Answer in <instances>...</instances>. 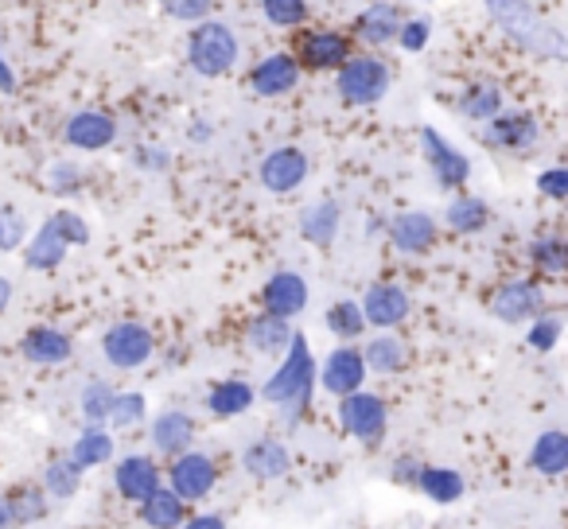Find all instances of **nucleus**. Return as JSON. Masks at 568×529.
I'll use <instances>...</instances> for the list:
<instances>
[{"label": "nucleus", "mask_w": 568, "mask_h": 529, "mask_svg": "<svg viewBox=\"0 0 568 529\" xmlns=\"http://www.w3.org/2000/svg\"><path fill=\"white\" fill-rule=\"evenodd\" d=\"M428 40H433V24H428L425 17H417V20H402L394 43L405 51V55H420V51L428 48Z\"/></svg>", "instance_id": "42"}, {"label": "nucleus", "mask_w": 568, "mask_h": 529, "mask_svg": "<svg viewBox=\"0 0 568 529\" xmlns=\"http://www.w3.org/2000/svg\"><path fill=\"white\" fill-rule=\"evenodd\" d=\"M43 487H48V495H55V498L79 495V487H82V467L74 464L71 456L51 459L48 471H43Z\"/></svg>", "instance_id": "37"}, {"label": "nucleus", "mask_w": 568, "mask_h": 529, "mask_svg": "<svg viewBox=\"0 0 568 529\" xmlns=\"http://www.w3.org/2000/svg\"><path fill=\"white\" fill-rule=\"evenodd\" d=\"M67 456H71L82 471H87V467H102V464H110V459H113V436L105 433L102 425H90L87 433L71 444V451H67Z\"/></svg>", "instance_id": "31"}, {"label": "nucleus", "mask_w": 568, "mask_h": 529, "mask_svg": "<svg viewBox=\"0 0 568 529\" xmlns=\"http://www.w3.org/2000/svg\"><path fill=\"white\" fill-rule=\"evenodd\" d=\"M316 378L332 397H347V394H355V389H363V382H366L363 350L358 347H335L332 355L324 358V366L316 370Z\"/></svg>", "instance_id": "13"}, {"label": "nucleus", "mask_w": 568, "mask_h": 529, "mask_svg": "<svg viewBox=\"0 0 568 529\" xmlns=\"http://www.w3.org/2000/svg\"><path fill=\"white\" fill-rule=\"evenodd\" d=\"M420 156H425V164L433 167L436 183H440L444 191H459L467 180H471V160H467L452 141H444L433 125L420 129Z\"/></svg>", "instance_id": "7"}, {"label": "nucleus", "mask_w": 568, "mask_h": 529, "mask_svg": "<svg viewBox=\"0 0 568 529\" xmlns=\"http://www.w3.org/2000/svg\"><path fill=\"white\" fill-rule=\"evenodd\" d=\"M28 242V222L17 206H0V250H20Z\"/></svg>", "instance_id": "43"}, {"label": "nucleus", "mask_w": 568, "mask_h": 529, "mask_svg": "<svg viewBox=\"0 0 568 529\" xmlns=\"http://www.w3.org/2000/svg\"><path fill=\"white\" fill-rule=\"evenodd\" d=\"M149 417V401H144V394H118L113 397V409H110V417H105V425H113V428H136L141 420Z\"/></svg>", "instance_id": "40"}, {"label": "nucleus", "mask_w": 568, "mask_h": 529, "mask_svg": "<svg viewBox=\"0 0 568 529\" xmlns=\"http://www.w3.org/2000/svg\"><path fill=\"white\" fill-rule=\"evenodd\" d=\"M363 363H366V374H397L409 363V347H405L397 335L382 332L363 347Z\"/></svg>", "instance_id": "27"}, {"label": "nucleus", "mask_w": 568, "mask_h": 529, "mask_svg": "<svg viewBox=\"0 0 568 529\" xmlns=\"http://www.w3.org/2000/svg\"><path fill=\"white\" fill-rule=\"evenodd\" d=\"M355 55V43H351L347 32H335V28H312L304 32L301 51H296V63L301 71H339L347 59Z\"/></svg>", "instance_id": "8"}, {"label": "nucleus", "mask_w": 568, "mask_h": 529, "mask_svg": "<svg viewBox=\"0 0 568 529\" xmlns=\"http://www.w3.org/2000/svg\"><path fill=\"white\" fill-rule=\"evenodd\" d=\"M444 222H448V230H456V234H479V230L490 222V211L483 199L456 195L448 203V211H444Z\"/></svg>", "instance_id": "33"}, {"label": "nucleus", "mask_w": 568, "mask_h": 529, "mask_svg": "<svg viewBox=\"0 0 568 529\" xmlns=\"http://www.w3.org/2000/svg\"><path fill=\"white\" fill-rule=\"evenodd\" d=\"M529 467H534L537 475H549V479L565 475V467H568V436L560 433V428H549V433L537 436L534 451H529Z\"/></svg>", "instance_id": "29"}, {"label": "nucleus", "mask_w": 568, "mask_h": 529, "mask_svg": "<svg viewBox=\"0 0 568 529\" xmlns=\"http://www.w3.org/2000/svg\"><path fill=\"white\" fill-rule=\"evenodd\" d=\"M425 4H428V0H425Z\"/></svg>", "instance_id": "55"}, {"label": "nucleus", "mask_w": 568, "mask_h": 529, "mask_svg": "<svg viewBox=\"0 0 568 529\" xmlns=\"http://www.w3.org/2000/svg\"><path fill=\"white\" fill-rule=\"evenodd\" d=\"M183 498H175L172 490L156 487L149 498L141 502V518L149 529H180L183 526Z\"/></svg>", "instance_id": "30"}, {"label": "nucleus", "mask_w": 568, "mask_h": 529, "mask_svg": "<svg viewBox=\"0 0 568 529\" xmlns=\"http://www.w3.org/2000/svg\"><path fill=\"white\" fill-rule=\"evenodd\" d=\"M253 397H257V394H253L250 382L226 378V382H219V386H211V394H206V409H211L219 420L242 417V413L253 409Z\"/></svg>", "instance_id": "28"}, {"label": "nucleus", "mask_w": 568, "mask_h": 529, "mask_svg": "<svg viewBox=\"0 0 568 529\" xmlns=\"http://www.w3.org/2000/svg\"><path fill=\"white\" fill-rule=\"evenodd\" d=\"M102 355L110 366L118 370H141L152 355H156V339L144 324L136 319H125V324H113L110 332L102 335Z\"/></svg>", "instance_id": "5"}, {"label": "nucleus", "mask_w": 568, "mask_h": 529, "mask_svg": "<svg viewBox=\"0 0 568 529\" xmlns=\"http://www.w3.org/2000/svg\"><path fill=\"white\" fill-rule=\"evenodd\" d=\"M417 487L425 490L433 502H459V495H464V479H459V471H452V467H420Z\"/></svg>", "instance_id": "34"}, {"label": "nucleus", "mask_w": 568, "mask_h": 529, "mask_svg": "<svg viewBox=\"0 0 568 529\" xmlns=\"http://www.w3.org/2000/svg\"><path fill=\"white\" fill-rule=\"evenodd\" d=\"M187 136H191V141H195V144H206V141H211V125H206V121H195Z\"/></svg>", "instance_id": "53"}, {"label": "nucleus", "mask_w": 568, "mask_h": 529, "mask_svg": "<svg viewBox=\"0 0 568 529\" xmlns=\"http://www.w3.org/2000/svg\"><path fill=\"white\" fill-rule=\"evenodd\" d=\"M9 301H12V281L0 277V316H4V308H9Z\"/></svg>", "instance_id": "54"}, {"label": "nucleus", "mask_w": 568, "mask_h": 529, "mask_svg": "<svg viewBox=\"0 0 568 529\" xmlns=\"http://www.w3.org/2000/svg\"><path fill=\"white\" fill-rule=\"evenodd\" d=\"M301 63H296V55H288V51H273V55H265L257 67L250 71V90L257 98H284L288 90L301 87Z\"/></svg>", "instance_id": "14"}, {"label": "nucleus", "mask_w": 568, "mask_h": 529, "mask_svg": "<svg viewBox=\"0 0 568 529\" xmlns=\"http://www.w3.org/2000/svg\"><path fill=\"white\" fill-rule=\"evenodd\" d=\"M242 55V43H237L234 28L222 24V20H199L191 24L187 35V67L203 79H226L237 67Z\"/></svg>", "instance_id": "3"}, {"label": "nucleus", "mask_w": 568, "mask_h": 529, "mask_svg": "<svg viewBox=\"0 0 568 529\" xmlns=\"http://www.w3.org/2000/svg\"><path fill=\"white\" fill-rule=\"evenodd\" d=\"M261 304H265L268 316H281V319H293L308 308V281L293 269H281L265 281L261 288Z\"/></svg>", "instance_id": "16"}, {"label": "nucleus", "mask_w": 568, "mask_h": 529, "mask_svg": "<svg viewBox=\"0 0 568 529\" xmlns=\"http://www.w3.org/2000/svg\"><path fill=\"white\" fill-rule=\"evenodd\" d=\"M51 191H55V195H71L74 187H79V180H82V172L79 167L71 164V160H63V164H55L51 167Z\"/></svg>", "instance_id": "47"}, {"label": "nucleus", "mask_w": 568, "mask_h": 529, "mask_svg": "<svg viewBox=\"0 0 568 529\" xmlns=\"http://www.w3.org/2000/svg\"><path fill=\"white\" fill-rule=\"evenodd\" d=\"M257 175L268 195H288V191H296L308 180V156L301 149H293V144H281V149H273L261 160Z\"/></svg>", "instance_id": "11"}, {"label": "nucleus", "mask_w": 568, "mask_h": 529, "mask_svg": "<svg viewBox=\"0 0 568 529\" xmlns=\"http://www.w3.org/2000/svg\"><path fill=\"white\" fill-rule=\"evenodd\" d=\"M459 113H464L467 121H483V125H487L495 113H503V90H498L495 82H475V87H467L464 94H459Z\"/></svg>", "instance_id": "32"}, {"label": "nucleus", "mask_w": 568, "mask_h": 529, "mask_svg": "<svg viewBox=\"0 0 568 529\" xmlns=\"http://www.w3.org/2000/svg\"><path fill=\"white\" fill-rule=\"evenodd\" d=\"M242 467L253 475V479H281V475H288V467H293V456H288V448H284L281 440H257L245 448L242 456Z\"/></svg>", "instance_id": "25"}, {"label": "nucleus", "mask_w": 568, "mask_h": 529, "mask_svg": "<svg viewBox=\"0 0 568 529\" xmlns=\"http://www.w3.org/2000/svg\"><path fill=\"white\" fill-rule=\"evenodd\" d=\"M261 17L281 32H296L308 24V0H261Z\"/></svg>", "instance_id": "35"}, {"label": "nucleus", "mask_w": 568, "mask_h": 529, "mask_svg": "<svg viewBox=\"0 0 568 529\" xmlns=\"http://www.w3.org/2000/svg\"><path fill=\"white\" fill-rule=\"evenodd\" d=\"M560 332H565V319L552 316V312H541V316L529 319V335H526V343L537 350V355H549V350L560 343Z\"/></svg>", "instance_id": "41"}, {"label": "nucleus", "mask_w": 568, "mask_h": 529, "mask_svg": "<svg viewBox=\"0 0 568 529\" xmlns=\"http://www.w3.org/2000/svg\"><path fill=\"white\" fill-rule=\"evenodd\" d=\"M180 529H226V521L219 518V513H199V518H183Z\"/></svg>", "instance_id": "51"}, {"label": "nucleus", "mask_w": 568, "mask_h": 529, "mask_svg": "<svg viewBox=\"0 0 568 529\" xmlns=\"http://www.w3.org/2000/svg\"><path fill=\"white\" fill-rule=\"evenodd\" d=\"M363 319H366V327H378V332H389V327H397V324H405L409 319V308H413V301H409V293H405L402 285H371V293L363 296Z\"/></svg>", "instance_id": "15"}, {"label": "nucleus", "mask_w": 568, "mask_h": 529, "mask_svg": "<svg viewBox=\"0 0 568 529\" xmlns=\"http://www.w3.org/2000/svg\"><path fill=\"white\" fill-rule=\"evenodd\" d=\"M20 350H24V358L36 366H59L74 355V343H71V335L59 332V327H32V332L24 335V343H20Z\"/></svg>", "instance_id": "21"}, {"label": "nucleus", "mask_w": 568, "mask_h": 529, "mask_svg": "<svg viewBox=\"0 0 568 529\" xmlns=\"http://www.w3.org/2000/svg\"><path fill=\"white\" fill-rule=\"evenodd\" d=\"M487 17H490V24L510 43H518L526 55L552 59V63H560V59L568 55L565 32H560L557 24H549L529 0H487Z\"/></svg>", "instance_id": "1"}, {"label": "nucleus", "mask_w": 568, "mask_h": 529, "mask_svg": "<svg viewBox=\"0 0 568 529\" xmlns=\"http://www.w3.org/2000/svg\"><path fill=\"white\" fill-rule=\"evenodd\" d=\"M12 90H17V74H12L9 55H4V48H0V94H12Z\"/></svg>", "instance_id": "52"}, {"label": "nucleus", "mask_w": 568, "mask_h": 529, "mask_svg": "<svg viewBox=\"0 0 568 529\" xmlns=\"http://www.w3.org/2000/svg\"><path fill=\"white\" fill-rule=\"evenodd\" d=\"M113 482H118V495L125 502H144L152 490L160 487V467L152 456H125L118 459V471H113Z\"/></svg>", "instance_id": "19"}, {"label": "nucleus", "mask_w": 568, "mask_h": 529, "mask_svg": "<svg viewBox=\"0 0 568 529\" xmlns=\"http://www.w3.org/2000/svg\"><path fill=\"white\" fill-rule=\"evenodd\" d=\"M436 234H440V226H436V218L425 211H405L389 222V242H394V250L405 253V257L428 253L436 245Z\"/></svg>", "instance_id": "18"}, {"label": "nucleus", "mask_w": 568, "mask_h": 529, "mask_svg": "<svg viewBox=\"0 0 568 529\" xmlns=\"http://www.w3.org/2000/svg\"><path fill=\"white\" fill-rule=\"evenodd\" d=\"M537 191H541L545 199H565L568 195V167H545V172L537 175Z\"/></svg>", "instance_id": "46"}, {"label": "nucleus", "mask_w": 568, "mask_h": 529, "mask_svg": "<svg viewBox=\"0 0 568 529\" xmlns=\"http://www.w3.org/2000/svg\"><path fill=\"white\" fill-rule=\"evenodd\" d=\"M397 28H402V17H397L394 4H389V0H374V4H366V9L358 12L355 35H351V40H363L366 48H386V43L397 40Z\"/></svg>", "instance_id": "20"}, {"label": "nucleus", "mask_w": 568, "mask_h": 529, "mask_svg": "<svg viewBox=\"0 0 568 529\" xmlns=\"http://www.w3.org/2000/svg\"><path fill=\"white\" fill-rule=\"evenodd\" d=\"M417 475H420L417 459H409V456L394 459V482H402V487H413V482H417Z\"/></svg>", "instance_id": "49"}, {"label": "nucleus", "mask_w": 568, "mask_h": 529, "mask_svg": "<svg viewBox=\"0 0 568 529\" xmlns=\"http://www.w3.org/2000/svg\"><path fill=\"white\" fill-rule=\"evenodd\" d=\"M335 90L343 105H378L389 94V63L378 55H351L335 71Z\"/></svg>", "instance_id": "4"}, {"label": "nucleus", "mask_w": 568, "mask_h": 529, "mask_svg": "<svg viewBox=\"0 0 568 529\" xmlns=\"http://www.w3.org/2000/svg\"><path fill=\"white\" fill-rule=\"evenodd\" d=\"M168 479H172V495L175 498H183V502H199V498L211 495L214 482H219V467H214L211 456L187 448V451H180V456H175Z\"/></svg>", "instance_id": "10"}, {"label": "nucleus", "mask_w": 568, "mask_h": 529, "mask_svg": "<svg viewBox=\"0 0 568 529\" xmlns=\"http://www.w3.org/2000/svg\"><path fill=\"white\" fill-rule=\"evenodd\" d=\"M195 444V420L183 409H168L152 420V448L164 451V456H180Z\"/></svg>", "instance_id": "24"}, {"label": "nucleus", "mask_w": 568, "mask_h": 529, "mask_svg": "<svg viewBox=\"0 0 568 529\" xmlns=\"http://www.w3.org/2000/svg\"><path fill=\"white\" fill-rule=\"evenodd\" d=\"M63 141L79 152H102L118 141V118L102 110H79L67 118Z\"/></svg>", "instance_id": "12"}, {"label": "nucleus", "mask_w": 568, "mask_h": 529, "mask_svg": "<svg viewBox=\"0 0 568 529\" xmlns=\"http://www.w3.org/2000/svg\"><path fill=\"white\" fill-rule=\"evenodd\" d=\"M339 420L355 440H363L366 448H374V444H382V436H386L389 413H386V401H382L378 394L355 389V394L339 397Z\"/></svg>", "instance_id": "6"}, {"label": "nucleus", "mask_w": 568, "mask_h": 529, "mask_svg": "<svg viewBox=\"0 0 568 529\" xmlns=\"http://www.w3.org/2000/svg\"><path fill=\"white\" fill-rule=\"evenodd\" d=\"M541 141V125L529 113H495L487 121V144L503 152H529Z\"/></svg>", "instance_id": "17"}, {"label": "nucleus", "mask_w": 568, "mask_h": 529, "mask_svg": "<svg viewBox=\"0 0 568 529\" xmlns=\"http://www.w3.org/2000/svg\"><path fill=\"white\" fill-rule=\"evenodd\" d=\"M168 164H172V152L160 149V144H141L136 149V167H144V172H168Z\"/></svg>", "instance_id": "48"}, {"label": "nucleus", "mask_w": 568, "mask_h": 529, "mask_svg": "<svg viewBox=\"0 0 568 529\" xmlns=\"http://www.w3.org/2000/svg\"><path fill=\"white\" fill-rule=\"evenodd\" d=\"M293 335H296L293 319H281V316L261 312V316H253L245 339H250V350H257V355H284V347L293 343Z\"/></svg>", "instance_id": "26"}, {"label": "nucleus", "mask_w": 568, "mask_h": 529, "mask_svg": "<svg viewBox=\"0 0 568 529\" xmlns=\"http://www.w3.org/2000/svg\"><path fill=\"white\" fill-rule=\"evenodd\" d=\"M51 218H55L59 234L67 237V245H87L90 242V226H87V218H82V214L59 211V214H51Z\"/></svg>", "instance_id": "45"}, {"label": "nucleus", "mask_w": 568, "mask_h": 529, "mask_svg": "<svg viewBox=\"0 0 568 529\" xmlns=\"http://www.w3.org/2000/svg\"><path fill=\"white\" fill-rule=\"evenodd\" d=\"M529 261H534L541 273L560 277V273L568 269V250L560 237H537V242H529Z\"/></svg>", "instance_id": "38"}, {"label": "nucleus", "mask_w": 568, "mask_h": 529, "mask_svg": "<svg viewBox=\"0 0 568 529\" xmlns=\"http://www.w3.org/2000/svg\"><path fill=\"white\" fill-rule=\"evenodd\" d=\"M160 9L180 24H199V20H211L214 0H160Z\"/></svg>", "instance_id": "44"}, {"label": "nucleus", "mask_w": 568, "mask_h": 529, "mask_svg": "<svg viewBox=\"0 0 568 529\" xmlns=\"http://www.w3.org/2000/svg\"><path fill=\"white\" fill-rule=\"evenodd\" d=\"M113 386H105V382H90L87 389H82L79 397V409L82 417H87V425H105V417H110L113 409Z\"/></svg>", "instance_id": "39"}, {"label": "nucleus", "mask_w": 568, "mask_h": 529, "mask_svg": "<svg viewBox=\"0 0 568 529\" xmlns=\"http://www.w3.org/2000/svg\"><path fill=\"white\" fill-rule=\"evenodd\" d=\"M12 526H24L20 521V502L9 495H0V529H12Z\"/></svg>", "instance_id": "50"}, {"label": "nucleus", "mask_w": 568, "mask_h": 529, "mask_svg": "<svg viewBox=\"0 0 568 529\" xmlns=\"http://www.w3.org/2000/svg\"><path fill=\"white\" fill-rule=\"evenodd\" d=\"M545 308V288L537 281H506L490 296V316L503 324H529L534 316H541Z\"/></svg>", "instance_id": "9"}, {"label": "nucleus", "mask_w": 568, "mask_h": 529, "mask_svg": "<svg viewBox=\"0 0 568 529\" xmlns=\"http://www.w3.org/2000/svg\"><path fill=\"white\" fill-rule=\"evenodd\" d=\"M67 253H71V245H67V237L59 234L55 218H48L32 234V242L24 245V265H28V269L48 273V269H59V265H63Z\"/></svg>", "instance_id": "22"}, {"label": "nucleus", "mask_w": 568, "mask_h": 529, "mask_svg": "<svg viewBox=\"0 0 568 529\" xmlns=\"http://www.w3.org/2000/svg\"><path fill=\"white\" fill-rule=\"evenodd\" d=\"M339 222H343V206L335 203V199H320V203L304 206L301 237L320 245V250H327V245H335V237H339Z\"/></svg>", "instance_id": "23"}, {"label": "nucleus", "mask_w": 568, "mask_h": 529, "mask_svg": "<svg viewBox=\"0 0 568 529\" xmlns=\"http://www.w3.org/2000/svg\"><path fill=\"white\" fill-rule=\"evenodd\" d=\"M312 389H316V358L308 350L304 335H293V343L284 347V363L276 366L273 378L261 386V397L284 409V425L296 428L304 413L312 409Z\"/></svg>", "instance_id": "2"}, {"label": "nucleus", "mask_w": 568, "mask_h": 529, "mask_svg": "<svg viewBox=\"0 0 568 529\" xmlns=\"http://www.w3.org/2000/svg\"><path fill=\"white\" fill-rule=\"evenodd\" d=\"M327 332L343 343H355L358 335L366 332V319H363V308L355 301H339L327 308Z\"/></svg>", "instance_id": "36"}]
</instances>
